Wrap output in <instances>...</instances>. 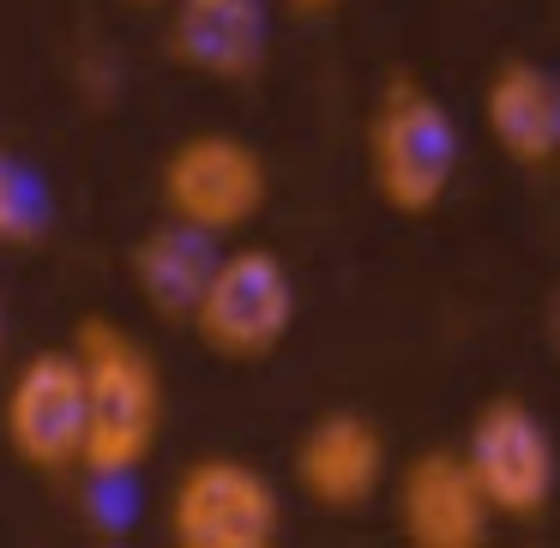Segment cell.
Here are the masks:
<instances>
[{
  "instance_id": "4fadbf2b",
  "label": "cell",
  "mask_w": 560,
  "mask_h": 548,
  "mask_svg": "<svg viewBox=\"0 0 560 548\" xmlns=\"http://www.w3.org/2000/svg\"><path fill=\"white\" fill-rule=\"evenodd\" d=\"M43 235V187L19 158L0 151V247H31Z\"/></svg>"
},
{
  "instance_id": "2e32d148",
  "label": "cell",
  "mask_w": 560,
  "mask_h": 548,
  "mask_svg": "<svg viewBox=\"0 0 560 548\" xmlns=\"http://www.w3.org/2000/svg\"><path fill=\"white\" fill-rule=\"evenodd\" d=\"M121 7H139V13H158V7H170V0H121Z\"/></svg>"
},
{
  "instance_id": "277c9868",
  "label": "cell",
  "mask_w": 560,
  "mask_h": 548,
  "mask_svg": "<svg viewBox=\"0 0 560 548\" xmlns=\"http://www.w3.org/2000/svg\"><path fill=\"white\" fill-rule=\"evenodd\" d=\"M271 199V170L242 133H187L158 163V206L170 223L211 235H242Z\"/></svg>"
},
{
  "instance_id": "ba28073f",
  "label": "cell",
  "mask_w": 560,
  "mask_h": 548,
  "mask_svg": "<svg viewBox=\"0 0 560 548\" xmlns=\"http://www.w3.org/2000/svg\"><path fill=\"white\" fill-rule=\"evenodd\" d=\"M163 49L182 73L242 85L271 55V7L266 0H170Z\"/></svg>"
},
{
  "instance_id": "7a4b0ae2",
  "label": "cell",
  "mask_w": 560,
  "mask_h": 548,
  "mask_svg": "<svg viewBox=\"0 0 560 548\" xmlns=\"http://www.w3.org/2000/svg\"><path fill=\"white\" fill-rule=\"evenodd\" d=\"M458 121L410 73H392L368 115V182L398 218H434L458 182Z\"/></svg>"
},
{
  "instance_id": "5b68a950",
  "label": "cell",
  "mask_w": 560,
  "mask_h": 548,
  "mask_svg": "<svg viewBox=\"0 0 560 548\" xmlns=\"http://www.w3.org/2000/svg\"><path fill=\"white\" fill-rule=\"evenodd\" d=\"M175 548H271L283 536V494L247 458H194L163 506Z\"/></svg>"
},
{
  "instance_id": "7c38bea8",
  "label": "cell",
  "mask_w": 560,
  "mask_h": 548,
  "mask_svg": "<svg viewBox=\"0 0 560 548\" xmlns=\"http://www.w3.org/2000/svg\"><path fill=\"white\" fill-rule=\"evenodd\" d=\"M211 259H218V242L187 230V223L163 218L158 230H145L133 242V283L145 295V307L158 319H182L187 326V314H194L199 290L211 278Z\"/></svg>"
},
{
  "instance_id": "6da1fadb",
  "label": "cell",
  "mask_w": 560,
  "mask_h": 548,
  "mask_svg": "<svg viewBox=\"0 0 560 548\" xmlns=\"http://www.w3.org/2000/svg\"><path fill=\"white\" fill-rule=\"evenodd\" d=\"M79 380H85V452L79 470L91 482H127L145 470L170 422V386L145 343L115 319H85L73 338Z\"/></svg>"
},
{
  "instance_id": "5bb4252c",
  "label": "cell",
  "mask_w": 560,
  "mask_h": 548,
  "mask_svg": "<svg viewBox=\"0 0 560 548\" xmlns=\"http://www.w3.org/2000/svg\"><path fill=\"white\" fill-rule=\"evenodd\" d=\"M278 7H290V13H302V19H319V13H338L343 0H278Z\"/></svg>"
},
{
  "instance_id": "e0dca14e",
  "label": "cell",
  "mask_w": 560,
  "mask_h": 548,
  "mask_svg": "<svg viewBox=\"0 0 560 548\" xmlns=\"http://www.w3.org/2000/svg\"><path fill=\"white\" fill-rule=\"evenodd\" d=\"M555 163H560V158H555Z\"/></svg>"
},
{
  "instance_id": "9a60e30c",
  "label": "cell",
  "mask_w": 560,
  "mask_h": 548,
  "mask_svg": "<svg viewBox=\"0 0 560 548\" xmlns=\"http://www.w3.org/2000/svg\"><path fill=\"white\" fill-rule=\"evenodd\" d=\"M548 343H555V355H560V290H555V302H548Z\"/></svg>"
},
{
  "instance_id": "52a82bcc",
  "label": "cell",
  "mask_w": 560,
  "mask_h": 548,
  "mask_svg": "<svg viewBox=\"0 0 560 548\" xmlns=\"http://www.w3.org/2000/svg\"><path fill=\"white\" fill-rule=\"evenodd\" d=\"M0 434L13 446V458L37 476H67L79 470L85 452V380H79V355L67 350H37L7 386L0 404Z\"/></svg>"
},
{
  "instance_id": "8992f818",
  "label": "cell",
  "mask_w": 560,
  "mask_h": 548,
  "mask_svg": "<svg viewBox=\"0 0 560 548\" xmlns=\"http://www.w3.org/2000/svg\"><path fill=\"white\" fill-rule=\"evenodd\" d=\"M464 464H470L482 500L494 506V518L512 524H536L555 506L560 488V458H555V434L548 422L518 398H488L470 416L464 434Z\"/></svg>"
},
{
  "instance_id": "8fae6325",
  "label": "cell",
  "mask_w": 560,
  "mask_h": 548,
  "mask_svg": "<svg viewBox=\"0 0 560 548\" xmlns=\"http://www.w3.org/2000/svg\"><path fill=\"white\" fill-rule=\"evenodd\" d=\"M482 121L518 170H548L560 158V73L506 55L482 85Z\"/></svg>"
},
{
  "instance_id": "30bf717a",
  "label": "cell",
  "mask_w": 560,
  "mask_h": 548,
  "mask_svg": "<svg viewBox=\"0 0 560 548\" xmlns=\"http://www.w3.org/2000/svg\"><path fill=\"white\" fill-rule=\"evenodd\" d=\"M398 530L410 548H482L494 506L482 500L464 452H416L398 476Z\"/></svg>"
},
{
  "instance_id": "3957f363",
  "label": "cell",
  "mask_w": 560,
  "mask_h": 548,
  "mask_svg": "<svg viewBox=\"0 0 560 548\" xmlns=\"http://www.w3.org/2000/svg\"><path fill=\"white\" fill-rule=\"evenodd\" d=\"M295 326V278L271 247H230L211 259L187 331L218 362H266L283 350Z\"/></svg>"
},
{
  "instance_id": "9c48e42d",
  "label": "cell",
  "mask_w": 560,
  "mask_h": 548,
  "mask_svg": "<svg viewBox=\"0 0 560 548\" xmlns=\"http://www.w3.org/2000/svg\"><path fill=\"white\" fill-rule=\"evenodd\" d=\"M290 470L319 512H362L386 482V434L362 410H326L302 428Z\"/></svg>"
}]
</instances>
